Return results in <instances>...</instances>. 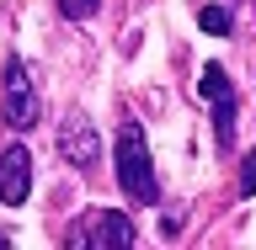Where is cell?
Returning <instances> with one entry per match:
<instances>
[{
  "instance_id": "obj_1",
  "label": "cell",
  "mask_w": 256,
  "mask_h": 250,
  "mask_svg": "<svg viewBox=\"0 0 256 250\" xmlns=\"http://www.w3.org/2000/svg\"><path fill=\"white\" fill-rule=\"evenodd\" d=\"M112 155H118V187L128 192V203L155 208V203H160V181H155V165H150L144 128L134 123V117L118 123V144H112Z\"/></svg>"
},
{
  "instance_id": "obj_2",
  "label": "cell",
  "mask_w": 256,
  "mask_h": 250,
  "mask_svg": "<svg viewBox=\"0 0 256 250\" xmlns=\"http://www.w3.org/2000/svg\"><path fill=\"white\" fill-rule=\"evenodd\" d=\"M134 240H139V229H134L128 213H118V208H91V213L75 219V229L64 235V245L70 250H128Z\"/></svg>"
},
{
  "instance_id": "obj_3",
  "label": "cell",
  "mask_w": 256,
  "mask_h": 250,
  "mask_svg": "<svg viewBox=\"0 0 256 250\" xmlns=\"http://www.w3.org/2000/svg\"><path fill=\"white\" fill-rule=\"evenodd\" d=\"M0 117H6V128H16V133H27V128L43 117L32 69L22 59H6V69H0Z\"/></svg>"
},
{
  "instance_id": "obj_4",
  "label": "cell",
  "mask_w": 256,
  "mask_h": 250,
  "mask_svg": "<svg viewBox=\"0 0 256 250\" xmlns=\"http://www.w3.org/2000/svg\"><path fill=\"white\" fill-rule=\"evenodd\" d=\"M198 91H203L208 112H214V139H219V149H230V144H235V85L224 75V64H203Z\"/></svg>"
},
{
  "instance_id": "obj_5",
  "label": "cell",
  "mask_w": 256,
  "mask_h": 250,
  "mask_svg": "<svg viewBox=\"0 0 256 250\" xmlns=\"http://www.w3.org/2000/svg\"><path fill=\"white\" fill-rule=\"evenodd\" d=\"M59 155L70 160L75 171H91V165H96V155H102V133L91 128L86 112H70V117H64V128H59Z\"/></svg>"
},
{
  "instance_id": "obj_6",
  "label": "cell",
  "mask_w": 256,
  "mask_h": 250,
  "mask_svg": "<svg viewBox=\"0 0 256 250\" xmlns=\"http://www.w3.org/2000/svg\"><path fill=\"white\" fill-rule=\"evenodd\" d=\"M32 197V155L27 144H11L6 155H0V203H27Z\"/></svg>"
},
{
  "instance_id": "obj_7",
  "label": "cell",
  "mask_w": 256,
  "mask_h": 250,
  "mask_svg": "<svg viewBox=\"0 0 256 250\" xmlns=\"http://www.w3.org/2000/svg\"><path fill=\"white\" fill-rule=\"evenodd\" d=\"M198 27H203L208 37H230V32H235V16L224 11V5H203V11H198Z\"/></svg>"
},
{
  "instance_id": "obj_8",
  "label": "cell",
  "mask_w": 256,
  "mask_h": 250,
  "mask_svg": "<svg viewBox=\"0 0 256 250\" xmlns=\"http://www.w3.org/2000/svg\"><path fill=\"white\" fill-rule=\"evenodd\" d=\"M54 5H59L64 21H91V16L102 11V0H54Z\"/></svg>"
},
{
  "instance_id": "obj_9",
  "label": "cell",
  "mask_w": 256,
  "mask_h": 250,
  "mask_svg": "<svg viewBox=\"0 0 256 250\" xmlns=\"http://www.w3.org/2000/svg\"><path fill=\"white\" fill-rule=\"evenodd\" d=\"M240 197H256V160H240Z\"/></svg>"
},
{
  "instance_id": "obj_10",
  "label": "cell",
  "mask_w": 256,
  "mask_h": 250,
  "mask_svg": "<svg viewBox=\"0 0 256 250\" xmlns=\"http://www.w3.org/2000/svg\"><path fill=\"white\" fill-rule=\"evenodd\" d=\"M6 245H11V235H0V250H6Z\"/></svg>"
}]
</instances>
